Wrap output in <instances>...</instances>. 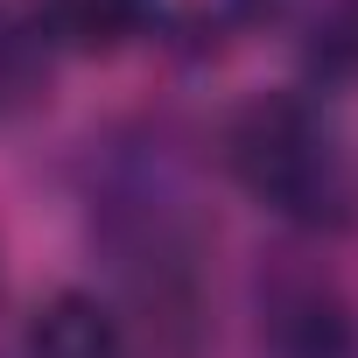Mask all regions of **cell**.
I'll list each match as a JSON object with an SVG mask.
<instances>
[{"mask_svg":"<svg viewBox=\"0 0 358 358\" xmlns=\"http://www.w3.org/2000/svg\"><path fill=\"white\" fill-rule=\"evenodd\" d=\"M232 183L302 239H344L358 225V148L316 92H260L225 127Z\"/></svg>","mask_w":358,"mask_h":358,"instance_id":"1","label":"cell"},{"mask_svg":"<svg viewBox=\"0 0 358 358\" xmlns=\"http://www.w3.org/2000/svg\"><path fill=\"white\" fill-rule=\"evenodd\" d=\"M260 358H358V309L309 253H267L253 274Z\"/></svg>","mask_w":358,"mask_h":358,"instance_id":"2","label":"cell"},{"mask_svg":"<svg viewBox=\"0 0 358 358\" xmlns=\"http://www.w3.org/2000/svg\"><path fill=\"white\" fill-rule=\"evenodd\" d=\"M22 358H141L127 316L92 288H57L22 323Z\"/></svg>","mask_w":358,"mask_h":358,"instance_id":"3","label":"cell"},{"mask_svg":"<svg viewBox=\"0 0 358 358\" xmlns=\"http://www.w3.org/2000/svg\"><path fill=\"white\" fill-rule=\"evenodd\" d=\"M57 85V43L36 22V8H8L0 0V120H22L50 99Z\"/></svg>","mask_w":358,"mask_h":358,"instance_id":"4","label":"cell"},{"mask_svg":"<svg viewBox=\"0 0 358 358\" xmlns=\"http://www.w3.org/2000/svg\"><path fill=\"white\" fill-rule=\"evenodd\" d=\"M162 15V0H36V22L50 29L57 50H127L134 36H148V22Z\"/></svg>","mask_w":358,"mask_h":358,"instance_id":"5","label":"cell"},{"mask_svg":"<svg viewBox=\"0 0 358 358\" xmlns=\"http://www.w3.org/2000/svg\"><path fill=\"white\" fill-rule=\"evenodd\" d=\"M309 64H316V78H358V0H337L316 22Z\"/></svg>","mask_w":358,"mask_h":358,"instance_id":"6","label":"cell"}]
</instances>
